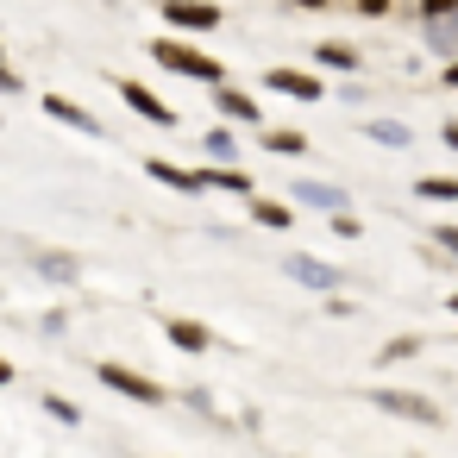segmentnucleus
<instances>
[{
    "mask_svg": "<svg viewBox=\"0 0 458 458\" xmlns=\"http://www.w3.org/2000/svg\"><path fill=\"white\" fill-rule=\"evenodd\" d=\"M445 308H452V314H458V289H452V295H445Z\"/></svg>",
    "mask_w": 458,
    "mask_h": 458,
    "instance_id": "473e14b6",
    "label": "nucleus"
},
{
    "mask_svg": "<svg viewBox=\"0 0 458 458\" xmlns=\"http://www.w3.org/2000/svg\"><path fill=\"white\" fill-rule=\"evenodd\" d=\"M107 389H120V395H132V402H164V389L151 383V377H139V370H126V364H101L95 370Z\"/></svg>",
    "mask_w": 458,
    "mask_h": 458,
    "instance_id": "39448f33",
    "label": "nucleus"
},
{
    "mask_svg": "<svg viewBox=\"0 0 458 458\" xmlns=\"http://www.w3.org/2000/svg\"><path fill=\"white\" fill-rule=\"evenodd\" d=\"M208 189H226V195H245V201H251V176L233 170V164H214V170H208Z\"/></svg>",
    "mask_w": 458,
    "mask_h": 458,
    "instance_id": "2eb2a0df",
    "label": "nucleus"
},
{
    "mask_svg": "<svg viewBox=\"0 0 458 458\" xmlns=\"http://www.w3.org/2000/svg\"><path fill=\"white\" fill-rule=\"evenodd\" d=\"M38 270H45V276H57V283H76V276H82V264H76V258H64V251H45V258H38Z\"/></svg>",
    "mask_w": 458,
    "mask_h": 458,
    "instance_id": "6ab92c4d",
    "label": "nucleus"
},
{
    "mask_svg": "<svg viewBox=\"0 0 458 458\" xmlns=\"http://www.w3.org/2000/svg\"><path fill=\"white\" fill-rule=\"evenodd\" d=\"M358 13H364V20H383V13H389V0H358Z\"/></svg>",
    "mask_w": 458,
    "mask_h": 458,
    "instance_id": "a878e982",
    "label": "nucleus"
},
{
    "mask_svg": "<svg viewBox=\"0 0 458 458\" xmlns=\"http://www.w3.org/2000/svg\"><path fill=\"white\" fill-rule=\"evenodd\" d=\"M445 89H458V57H452V64H445Z\"/></svg>",
    "mask_w": 458,
    "mask_h": 458,
    "instance_id": "c756f323",
    "label": "nucleus"
},
{
    "mask_svg": "<svg viewBox=\"0 0 458 458\" xmlns=\"http://www.w3.org/2000/svg\"><path fill=\"white\" fill-rule=\"evenodd\" d=\"M251 220H258V226H270V233H283L295 214H289L283 201H264V195H251Z\"/></svg>",
    "mask_w": 458,
    "mask_h": 458,
    "instance_id": "f3484780",
    "label": "nucleus"
},
{
    "mask_svg": "<svg viewBox=\"0 0 458 458\" xmlns=\"http://www.w3.org/2000/svg\"><path fill=\"white\" fill-rule=\"evenodd\" d=\"M283 270H289V276H295L301 289H320V295H333V289L345 283V276H339L333 264H320V258H301V251H289V258H283Z\"/></svg>",
    "mask_w": 458,
    "mask_h": 458,
    "instance_id": "20e7f679",
    "label": "nucleus"
},
{
    "mask_svg": "<svg viewBox=\"0 0 458 458\" xmlns=\"http://www.w3.org/2000/svg\"><path fill=\"white\" fill-rule=\"evenodd\" d=\"M439 139H445V145L458 151V120H445V132H439Z\"/></svg>",
    "mask_w": 458,
    "mask_h": 458,
    "instance_id": "c85d7f7f",
    "label": "nucleus"
},
{
    "mask_svg": "<svg viewBox=\"0 0 458 458\" xmlns=\"http://www.w3.org/2000/svg\"><path fill=\"white\" fill-rule=\"evenodd\" d=\"M414 195H420V201H458V176H420Z\"/></svg>",
    "mask_w": 458,
    "mask_h": 458,
    "instance_id": "a211bd4d",
    "label": "nucleus"
},
{
    "mask_svg": "<svg viewBox=\"0 0 458 458\" xmlns=\"http://www.w3.org/2000/svg\"><path fill=\"white\" fill-rule=\"evenodd\" d=\"M264 89H276V95H289V101H327V89H320L308 70H270Z\"/></svg>",
    "mask_w": 458,
    "mask_h": 458,
    "instance_id": "423d86ee",
    "label": "nucleus"
},
{
    "mask_svg": "<svg viewBox=\"0 0 458 458\" xmlns=\"http://www.w3.org/2000/svg\"><path fill=\"white\" fill-rule=\"evenodd\" d=\"M370 402H377L383 414H395V420H414V427H439V420H445L439 402H427V395H414V389H370Z\"/></svg>",
    "mask_w": 458,
    "mask_h": 458,
    "instance_id": "f03ea898",
    "label": "nucleus"
},
{
    "mask_svg": "<svg viewBox=\"0 0 458 458\" xmlns=\"http://www.w3.org/2000/svg\"><path fill=\"white\" fill-rule=\"evenodd\" d=\"M439 245H445V251L458 258V226H439Z\"/></svg>",
    "mask_w": 458,
    "mask_h": 458,
    "instance_id": "bb28decb",
    "label": "nucleus"
},
{
    "mask_svg": "<svg viewBox=\"0 0 458 458\" xmlns=\"http://www.w3.org/2000/svg\"><path fill=\"white\" fill-rule=\"evenodd\" d=\"M164 339H170L176 352H208V345H214V333H208L201 320H164Z\"/></svg>",
    "mask_w": 458,
    "mask_h": 458,
    "instance_id": "ddd939ff",
    "label": "nucleus"
},
{
    "mask_svg": "<svg viewBox=\"0 0 458 458\" xmlns=\"http://www.w3.org/2000/svg\"><path fill=\"white\" fill-rule=\"evenodd\" d=\"M333 233H339V239H358V233H364V226H358V220H352V214H333Z\"/></svg>",
    "mask_w": 458,
    "mask_h": 458,
    "instance_id": "b1692460",
    "label": "nucleus"
},
{
    "mask_svg": "<svg viewBox=\"0 0 458 458\" xmlns=\"http://www.w3.org/2000/svg\"><path fill=\"white\" fill-rule=\"evenodd\" d=\"M201 145H208V157H214V164H233V157H239V145H233V132H226V126H220V132H208Z\"/></svg>",
    "mask_w": 458,
    "mask_h": 458,
    "instance_id": "412c9836",
    "label": "nucleus"
},
{
    "mask_svg": "<svg viewBox=\"0 0 458 458\" xmlns=\"http://www.w3.org/2000/svg\"><path fill=\"white\" fill-rule=\"evenodd\" d=\"M264 151H276V157H301L308 139H301V132H264Z\"/></svg>",
    "mask_w": 458,
    "mask_h": 458,
    "instance_id": "aec40b11",
    "label": "nucleus"
},
{
    "mask_svg": "<svg viewBox=\"0 0 458 458\" xmlns=\"http://www.w3.org/2000/svg\"><path fill=\"white\" fill-rule=\"evenodd\" d=\"M295 208H320V214H345V189H333V182H301L295 176Z\"/></svg>",
    "mask_w": 458,
    "mask_h": 458,
    "instance_id": "1a4fd4ad",
    "label": "nucleus"
},
{
    "mask_svg": "<svg viewBox=\"0 0 458 458\" xmlns=\"http://www.w3.org/2000/svg\"><path fill=\"white\" fill-rule=\"evenodd\" d=\"M364 139H377L383 151H408V145H414V132H408L402 120H364Z\"/></svg>",
    "mask_w": 458,
    "mask_h": 458,
    "instance_id": "4468645a",
    "label": "nucleus"
},
{
    "mask_svg": "<svg viewBox=\"0 0 458 458\" xmlns=\"http://www.w3.org/2000/svg\"><path fill=\"white\" fill-rule=\"evenodd\" d=\"M145 176H157V182L176 189V195H201V189H208V170H176V164H164V157H151Z\"/></svg>",
    "mask_w": 458,
    "mask_h": 458,
    "instance_id": "6e6552de",
    "label": "nucleus"
},
{
    "mask_svg": "<svg viewBox=\"0 0 458 458\" xmlns=\"http://www.w3.org/2000/svg\"><path fill=\"white\" fill-rule=\"evenodd\" d=\"M214 107H220L233 126H258V101L239 95V89H226V82H214Z\"/></svg>",
    "mask_w": 458,
    "mask_h": 458,
    "instance_id": "9b49d317",
    "label": "nucleus"
},
{
    "mask_svg": "<svg viewBox=\"0 0 458 458\" xmlns=\"http://www.w3.org/2000/svg\"><path fill=\"white\" fill-rule=\"evenodd\" d=\"M295 7H308V13H320V7H327V0H295Z\"/></svg>",
    "mask_w": 458,
    "mask_h": 458,
    "instance_id": "7c9ffc66",
    "label": "nucleus"
},
{
    "mask_svg": "<svg viewBox=\"0 0 458 458\" xmlns=\"http://www.w3.org/2000/svg\"><path fill=\"white\" fill-rule=\"evenodd\" d=\"M120 101H126L132 114H145L151 126H176V114H170V107H164V101H157L145 82H120Z\"/></svg>",
    "mask_w": 458,
    "mask_h": 458,
    "instance_id": "0eeeda50",
    "label": "nucleus"
},
{
    "mask_svg": "<svg viewBox=\"0 0 458 458\" xmlns=\"http://www.w3.org/2000/svg\"><path fill=\"white\" fill-rule=\"evenodd\" d=\"M151 57H157L164 70H176V76H195V82H208V89H214V82H226V76H220V64H214L208 51H195V45H176V38H157V45H151Z\"/></svg>",
    "mask_w": 458,
    "mask_h": 458,
    "instance_id": "f257e3e1",
    "label": "nucleus"
},
{
    "mask_svg": "<svg viewBox=\"0 0 458 458\" xmlns=\"http://www.w3.org/2000/svg\"><path fill=\"white\" fill-rule=\"evenodd\" d=\"M0 383H13V364H7V358H0Z\"/></svg>",
    "mask_w": 458,
    "mask_h": 458,
    "instance_id": "2f4dec72",
    "label": "nucleus"
},
{
    "mask_svg": "<svg viewBox=\"0 0 458 458\" xmlns=\"http://www.w3.org/2000/svg\"><path fill=\"white\" fill-rule=\"evenodd\" d=\"M314 64H320V70L352 76V70H358V51H352V45H320V51H314Z\"/></svg>",
    "mask_w": 458,
    "mask_h": 458,
    "instance_id": "dca6fc26",
    "label": "nucleus"
},
{
    "mask_svg": "<svg viewBox=\"0 0 458 458\" xmlns=\"http://www.w3.org/2000/svg\"><path fill=\"white\" fill-rule=\"evenodd\" d=\"M45 114H51V120H64V126H70V132H82V139H101V120H95V114H82V107H76V101H64V95H45Z\"/></svg>",
    "mask_w": 458,
    "mask_h": 458,
    "instance_id": "9d476101",
    "label": "nucleus"
},
{
    "mask_svg": "<svg viewBox=\"0 0 458 458\" xmlns=\"http://www.w3.org/2000/svg\"><path fill=\"white\" fill-rule=\"evenodd\" d=\"M45 414H57L64 427H76V420H82V408H76V402H64V395H45Z\"/></svg>",
    "mask_w": 458,
    "mask_h": 458,
    "instance_id": "4be33fe9",
    "label": "nucleus"
},
{
    "mask_svg": "<svg viewBox=\"0 0 458 458\" xmlns=\"http://www.w3.org/2000/svg\"><path fill=\"white\" fill-rule=\"evenodd\" d=\"M427 51H433V57H445V64L458 57V7H452V13H439V20H427Z\"/></svg>",
    "mask_w": 458,
    "mask_h": 458,
    "instance_id": "f8f14e48",
    "label": "nucleus"
},
{
    "mask_svg": "<svg viewBox=\"0 0 458 458\" xmlns=\"http://www.w3.org/2000/svg\"><path fill=\"white\" fill-rule=\"evenodd\" d=\"M414 352H420V339H389L377 358H383V364H395V358H414Z\"/></svg>",
    "mask_w": 458,
    "mask_h": 458,
    "instance_id": "5701e85b",
    "label": "nucleus"
},
{
    "mask_svg": "<svg viewBox=\"0 0 458 458\" xmlns=\"http://www.w3.org/2000/svg\"><path fill=\"white\" fill-rule=\"evenodd\" d=\"M0 89H7V95H20V82H13V70H7V64H0Z\"/></svg>",
    "mask_w": 458,
    "mask_h": 458,
    "instance_id": "cd10ccee",
    "label": "nucleus"
},
{
    "mask_svg": "<svg viewBox=\"0 0 458 458\" xmlns=\"http://www.w3.org/2000/svg\"><path fill=\"white\" fill-rule=\"evenodd\" d=\"M164 20L182 26V32H214L220 26V7H214V0H164Z\"/></svg>",
    "mask_w": 458,
    "mask_h": 458,
    "instance_id": "7ed1b4c3",
    "label": "nucleus"
},
{
    "mask_svg": "<svg viewBox=\"0 0 458 458\" xmlns=\"http://www.w3.org/2000/svg\"><path fill=\"white\" fill-rule=\"evenodd\" d=\"M452 7H458V0H420V13H427V20H439V13H452Z\"/></svg>",
    "mask_w": 458,
    "mask_h": 458,
    "instance_id": "393cba45",
    "label": "nucleus"
}]
</instances>
